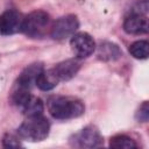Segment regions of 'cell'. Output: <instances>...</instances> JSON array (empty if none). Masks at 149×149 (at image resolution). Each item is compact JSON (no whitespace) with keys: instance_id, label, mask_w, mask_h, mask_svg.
<instances>
[{"instance_id":"cell-2","label":"cell","mask_w":149,"mask_h":149,"mask_svg":"<svg viewBox=\"0 0 149 149\" xmlns=\"http://www.w3.org/2000/svg\"><path fill=\"white\" fill-rule=\"evenodd\" d=\"M50 130V123L47 118L42 115L27 116V119L19 126L17 135L20 139L30 141V142H40L48 137Z\"/></svg>"},{"instance_id":"cell-5","label":"cell","mask_w":149,"mask_h":149,"mask_svg":"<svg viewBox=\"0 0 149 149\" xmlns=\"http://www.w3.org/2000/svg\"><path fill=\"white\" fill-rule=\"evenodd\" d=\"M79 28V21L76 15L68 14L55 21L51 27L50 35L55 40H65L72 36Z\"/></svg>"},{"instance_id":"cell-3","label":"cell","mask_w":149,"mask_h":149,"mask_svg":"<svg viewBox=\"0 0 149 149\" xmlns=\"http://www.w3.org/2000/svg\"><path fill=\"white\" fill-rule=\"evenodd\" d=\"M50 24V16L44 10H34L22 20L21 31L29 37H42Z\"/></svg>"},{"instance_id":"cell-18","label":"cell","mask_w":149,"mask_h":149,"mask_svg":"<svg viewBox=\"0 0 149 149\" xmlns=\"http://www.w3.org/2000/svg\"><path fill=\"white\" fill-rule=\"evenodd\" d=\"M148 119H149V105L148 101H144L136 112V120L139 122H147Z\"/></svg>"},{"instance_id":"cell-17","label":"cell","mask_w":149,"mask_h":149,"mask_svg":"<svg viewBox=\"0 0 149 149\" xmlns=\"http://www.w3.org/2000/svg\"><path fill=\"white\" fill-rule=\"evenodd\" d=\"M2 146L5 148H19V147H22L20 140L12 135V134H6L2 139Z\"/></svg>"},{"instance_id":"cell-11","label":"cell","mask_w":149,"mask_h":149,"mask_svg":"<svg viewBox=\"0 0 149 149\" xmlns=\"http://www.w3.org/2000/svg\"><path fill=\"white\" fill-rule=\"evenodd\" d=\"M97 55H98V58L104 62H113L119 59L122 56V51L118 44L105 41V42H101L100 45L98 47Z\"/></svg>"},{"instance_id":"cell-6","label":"cell","mask_w":149,"mask_h":149,"mask_svg":"<svg viewBox=\"0 0 149 149\" xmlns=\"http://www.w3.org/2000/svg\"><path fill=\"white\" fill-rule=\"evenodd\" d=\"M70 45L77 58H86L91 56L95 50V42L93 37L84 31L74 33L71 36Z\"/></svg>"},{"instance_id":"cell-15","label":"cell","mask_w":149,"mask_h":149,"mask_svg":"<svg viewBox=\"0 0 149 149\" xmlns=\"http://www.w3.org/2000/svg\"><path fill=\"white\" fill-rule=\"evenodd\" d=\"M109 147L115 149H133L136 148L137 144L133 139L127 135H114L109 140Z\"/></svg>"},{"instance_id":"cell-1","label":"cell","mask_w":149,"mask_h":149,"mask_svg":"<svg viewBox=\"0 0 149 149\" xmlns=\"http://www.w3.org/2000/svg\"><path fill=\"white\" fill-rule=\"evenodd\" d=\"M48 111L52 118L57 120H69L74 119L84 114V104L72 97L52 95L48 99Z\"/></svg>"},{"instance_id":"cell-16","label":"cell","mask_w":149,"mask_h":149,"mask_svg":"<svg viewBox=\"0 0 149 149\" xmlns=\"http://www.w3.org/2000/svg\"><path fill=\"white\" fill-rule=\"evenodd\" d=\"M148 0H136L130 5L129 14H142L146 15L148 12Z\"/></svg>"},{"instance_id":"cell-13","label":"cell","mask_w":149,"mask_h":149,"mask_svg":"<svg viewBox=\"0 0 149 149\" xmlns=\"http://www.w3.org/2000/svg\"><path fill=\"white\" fill-rule=\"evenodd\" d=\"M129 54L136 59H146L149 55V43L146 40H140L129 45Z\"/></svg>"},{"instance_id":"cell-7","label":"cell","mask_w":149,"mask_h":149,"mask_svg":"<svg viewBox=\"0 0 149 149\" xmlns=\"http://www.w3.org/2000/svg\"><path fill=\"white\" fill-rule=\"evenodd\" d=\"M23 17L15 9H8L0 15V34L10 35L21 31Z\"/></svg>"},{"instance_id":"cell-8","label":"cell","mask_w":149,"mask_h":149,"mask_svg":"<svg viewBox=\"0 0 149 149\" xmlns=\"http://www.w3.org/2000/svg\"><path fill=\"white\" fill-rule=\"evenodd\" d=\"M123 30L132 35L147 34L149 30V22L146 15L129 14L123 22Z\"/></svg>"},{"instance_id":"cell-9","label":"cell","mask_w":149,"mask_h":149,"mask_svg":"<svg viewBox=\"0 0 149 149\" xmlns=\"http://www.w3.org/2000/svg\"><path fill=\"white\" fill-rule=\"evenodd\" d=\"M52 69L57 76V78L59 79V81H66L77 74V72L80 69V62L76 58H70V59L58 63Z\"/></svg>"},{"instance_id":"cell-12","label":"cell","mask_w":149,"mask_h":149,"mask_svg":"<svg viewBox=\"0 0 149 149\" xmlns=\"http://www.w3.org/2000/svg\"><path fill=\"white\" fill-rule=\"evenodd\" d=\"M58 83L59 79L57 78L54 69H49V70L43 69L35 80V85L42 91H50L54 87H56Z\"/></svg>"},{"instance_id":"cell-10","label":"cell","mask_w":149,"mask_h":149,"mask_svg":"<svg viewBox=\"0 0 149 149\" xmlns=\"http://www.w3.org/2000/svg\"><path fill=\"white\" fill-rule=\"evenodd\" d=\"M44 68H43L42 63H33V64L28 65L19 76V78L16 80V85L30 90L31 86L35 84L37 76L40 74V72Z\"/></svg>"},{"instance_id":"cell-4","label":"cell","mask_w":149,"mask_h":149,"mask_svg":"<svg viewBox=\"0 0 149 149\" xmlns=\"http://www.w3.org/2000/svg\"><path fill=\"white\" fill-rule=\"evenodd\" d=\"M70 143L77 148H97L102 144V136L97 127L86 126L71 136Z\"/></svg>"},{"instance_id":"cell-14","label":"cell","mask_w":149,"mask_h":149,"mask_svg":"<svg viewBox=\"0 0 149 149\" xmlns=\"http://www.w3.org/2000/svg\"><path fill=\"white\" fill-rule=\"evenodd\" d=\"M43 109H44V106H43L42 100L33 95L21 112L26 116H35V115H42Z\"/></svg>"}]
</instances>
